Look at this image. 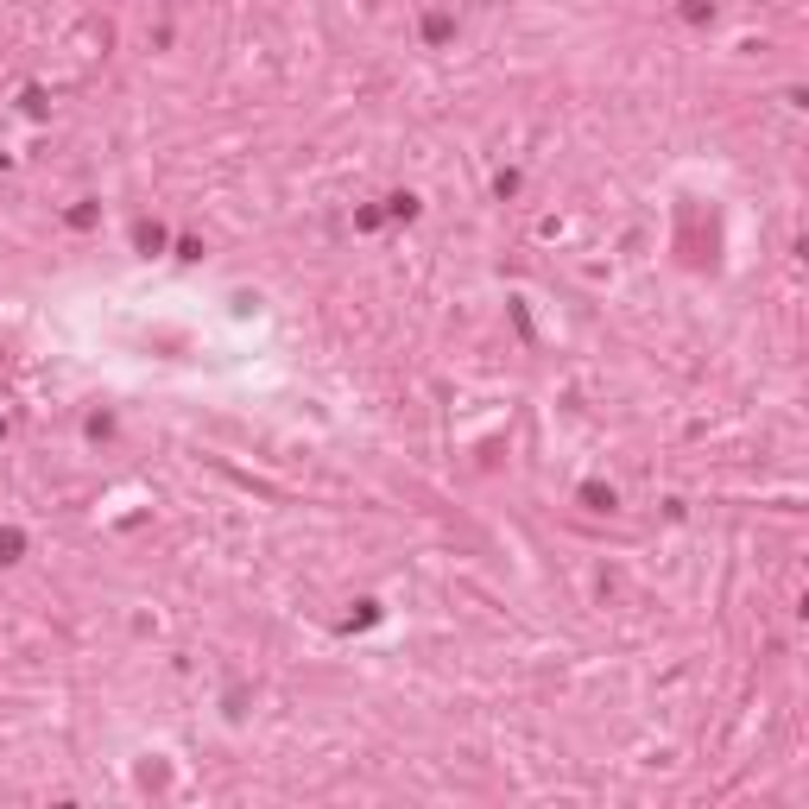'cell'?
I'll use <instances>...</instances> for the list:
<instances>
[{
    "instance_id": "1",
    "label": "cell",
    "mask_w": 809,
    "mask_h": 809,
    "mask_svg": "<svg viewBox=\"0 0 809 809\" xmlns=\"http://www.w3.org/2000/svg\"><path fill=\"white\" fill-rule=\"evenodd\" d=\"M13 550H19V538L6 531V538H0V563H13Z\"/></svg>"
}]
</instances>
